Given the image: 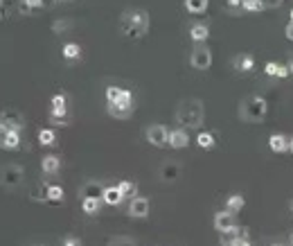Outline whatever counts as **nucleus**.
Wrapping results in <instances>:
<instances>
[{
    "mask_svg": "<svg viewBox=\"0 0 293 246\" xmlns=\"http://www.w3.org/2000/svg\"><path fill=\"white\" fill-rule=\"evenodd\" d=\"M206 120V104L196 97H187L183 99L176 108V122L179 124H185L190 129H198Z\"/></svg>",
    "mask_w": 293,
    "mask_h": 246,
    "instance_id": "nucleus-1",
    "label": "nucleus"
},
{
    "mask_svg": "<svg viewBox=\"0 0 293 246\" xmlns=\"http://www.w3.org/2000/svg\"><path fill=\"white\" fill-rule=\"evenodd\" d=\"M149 30V14L144 9H127L120 16V32L131 39H142Z\"/></svg>",
    "mask_w": 293,
    "mask_h": 246,
    "instance_id": "nucleus-2",
    "label": "nucleus"
},
{
    "mask_svg": "<svg viewBox=\"0 0 293 246\" xmlns=\"http://www.w3.org/2000/svg\"><path fill=\"white\" fill-rule=\"evenodd\" d=\"M269 113V104L261 95H248L239 104V115L246 122H261Z\"/></svg>",
    "mask_w": 293,
    "mask_h": 246,
    "instance_id": "nucleus-3",
    "label": "nucleus"
},
{
    "mask_svg": "<svg viewBox=\"0 0 293 246\" xmlns=\"http://www.w3.org/2000/svg\"><path fill=\"white\" fill-rule=\"evenodd\" d=\"M25 183V170L20 165H0V185L5 190H16Z\"/></svg>",
    "mask_w": 293,
    "mask_h": 246,
    "instance_id": "nucleus-4",
    "label": "nucleus"
},
{
    "mask_svg": "<svg viewBox=\"0 0 293 246\" xmlns=\"http://www.w3.org/2000/svg\"><path fill=\"white\" fill-rule=\"evenodd\" d=\"M108 115H113V118H131L133 115V95H131V91H122V95H120L115 102H108Z\"/></svg>",
    "mask_w": 293,
    "mask_h": 246,
    "instance_id": "nucleus-5",
    "label": "nucleus"
},
{
    "mask_svg": "<svg viewBox=\"0 0 293 246\" xmlns=\"http://www.w3.org/2000/svg\"><path fill=\"white\" fill-rule=\"evenodd\" d=\"M190 64H192V68H196V70H208V68L212 66V52H210V48H206V45H196V48L192 50Z\"/></svg>",
    "mask_w": 293,
    "mask_h": 246,
    "instance_id": "nucleus-6",
    "label": "nucleus"
},
{
    "mask_svg": "<svg viewBox=\"0 0 293 246\" xmlns=\"http://www.w3.org/2000/svg\"><path fill=\"white\" fill-rule=\"evenodd\" d=\"M0 129L3 131H23V118L14 111L0 113Z\"/></svg>",
    "mask_w": 293,
    "mask_h": 246,
    "instance_id": "nucleus-7",
    "label": "nucleus"
},
{
    "mask_svg": "<svg viewBox=\"0 0 293 246\" xmlns=\"http://www.w3.org/2000/svg\"><path fill=\"white\" fill-rule=\"evenodd\" d=\"M167 138H169V131H167L163 124H151V127L146 129V140H149L154 147H165Z\"/></svg>",
    "mask_w": 293,
    "mask_h": 246,
    "instance_id": "nucleus-8",
    "label": "nucleus"
},
{
    "mask_svg": "<svg viewBox=\"0 0 293 246\" xmlns=\"http://www.w3.org/2000/svg\"><path fill=\"white\" fill-rule=\"evenodd\" d=\"M214 230H219V233H228L232 226H237V222H235V214L232 212H228V210H223V212H217L214 214Z\"/></svg>",
    "mask_w": 293,
    "mask_h": 246,
    "instance_id": "nucleus-9",
    "label": "nucleus"
},
{
    "mask_svg": "<svg viewBox=\"0 0 293 246\" xmlns=\"http://www.w3.org/2000/svg\"><path fill=\"white\" fill-rule=\"evenodd\" d=\"M129 214H131V217H135V219L146 217V214H149V199L133 197V199H131V203H129Z\"/></svg>",
    "mask_w": 293,
    "mask_h": 246,
    "instance_id": "nucleus-10",
    "label": "nucleus"
},
{
    "mask_svg": "<svg viewBox=\"0 0 293 246\" xmlns=\"http://www.w3.org/2000/svg\"><path fill=\"white\" fill-rule=\"evenodd\" d=\"M104 183H99V181H86L81 185V190H79V197L81 199H102L104 195Z\"/></svg>",
    "mask_w": 293,
    "mask_h": 246,
    "instance_id": "nucleus-11",
    "label": "nucleus"
},
{
    "mask_svg": "<svg viewBox=\"0 0 293 246\" xmlns=\"http://www.w3.org/2000/svg\"><path fill=\"white\" fill-rule=\"evenodd\" d=\"M158 174H160V181H165V183H174L176 179H181V167L176 165V163H171V160H167V163L160 165Z\"/></svg>",
    "mask_w": 293,
    "mask_h": 246,
    "instance_id": "nucleus-12",
    "label": "nucleus"
},
{
    "mask_svg": "<svg viewBox=\"0 0 293 246\" xmlns=\"http://www.w3.org/2000/svg\"><path fill=\"white\" fill-rule=\"evenodd\" d=\"M167 145L174 149H183L190 145V135H187L183 129H174V131H169V138H167Z\"/></svg>",
    "mask_w": 293,
    "mask_h": 246,
    "instance_id": "nucleus-13",
    "label": "nucleus"
},
{
    "mask_svg": "<svg viewBox=\"0 0 293 246\" xmlns=\"http://www.w3.org/2000/svg\"><path fill=\"white\" fill-rule=\"evenodd\" d=\"M102 201L108 203V206H120V203L124 201V197H122V192H120L118 185H106V187H104Z\"/></svg>",
    "mask_w": 293,
    "mask_h": 246,
    "instance_id": "nucleus-14",
    "label": "nucleus"
},
{
    "mask_svg": "<svg viewBox=\"0 0 293 246\" xmlns=\"http://www.w3.org/2000/svg\"><path fill=\"white\" fill-rule=\"evenodd\" d=\"M264 72H266L269 77H280V79H286V77L291 75V72H289V66L275 64V61H269V64L264 66Z\"/></svg>",
    "mask_w": 293,
    "mask_h": 246,
    "instance_id": "nucleus-15",
    "label": "nucleus"
},
{
    "mask_svg": "<svg viewBox=\"0 0 293 246\" xmlns=\"http://www.w3.org/2000/svg\"><path fill=\"white\" fill-rule=\"evenodd\" d=\"M269 147L275 151V154H282V151H289V138L284 133H273L269 138Z\"/></svg>",
    "mask_w": 293,
    "mask_h": 246,
    "instance_id": "nucleus-16",
    "label": "nucleus"
},
{
    "mask_svg": "<svg viewBox=\"0 0 293 246\" xmlns=\"http://www.w3.org/2000/svg\"><path fill=\"white\" fill-rule=\"evenodd\" d=\"M190 36H192V41H196V43H206L208 36H210V30H208V25L196 23L190 28Z\"/></svg>",
    "mask_w": 293,
    "mask_h": 246,
    "instance_id": "nucleus-17",
    "label": "nucleus"
},
{
    "mask_svg": "<svg viewBox=\"0 0 293 246\" xmlns=\"http://www.w3.org/2000/svg\"><path fill=\"white\" fill-rule=\"evenodd\" d=\"M59 167H61V160H59V156H54V154H48L41 160V170H43L45 174H54V172H59Z\"/></svg>",
    "mask_w": 293,
    "mask_h": 246,
    "instance_id": "nucleus-18",
    "label": "nucleus"
},
{
    "mask_svg": "<svg viewBox=\"0 0 293 246\" xmlns=\"http://www.w3.org/2000/svg\"><path fill=\"white\" fill-rule=\"evenodd\" d=\"M232 64H235L237 70L248 72V70H253V68H255V59H253V54H242V57H237Z\"/></svg>",
    "mask_w": 293,
    "mask_h": 246,
    "instance_id": "nucleus-19",
    "label": "nucleus"
},
{
    "mask_svg": "<svg viewBox=\"0 0 293 246\" xmlns=\"http://www.w3.org/2000/svg\"><path fill=\"white\" fill-rule=\"evenodd\" d=\"M244 203H246V201H244L242 195H230V197L226 199V210L232 212V214H237V212L244 208Z\"/></svg>",
    "mask_w": 293,
    "mask_h": 246,
    "instance_id": "nucleus-20",
    "label": "nucleus"
},
{
    "mask_svg": "<svg viewBox=\"0 0 293 246\" xmlns=\"http://www.w3.org/2000/svg\"><path fill=\"white\" fill-rule=\"evenodd\" d=\"M102 199H81V210L86 214H97L102 208Z\"/></svg>",
    "mask_w": 293,
    "mask_h": 246,
    "instance_id": "nucleus-21",
    "label": "nucleus"
},
{
    "mask_svg": "<svg viewBox=\"0 0 293 246\" xmlns=\"http://www.w3.org/2000/svg\"><path fill=\"white\" fill-rule=\"evenodd\" d=\"M45 199L52 203H61L64 201V187L61 185H48V190H45Z\"/></svg>",
    "mask_w": 293,
    "mask_h": 246,
    "instance_id": "nucleus-22",
    "label": "nucleus"
},
{
    "mask_svg": "<svg viewBox=\"0 0 293 246\" xmlns=\"http://www.w3.org/2000/svg\"><path fill=\"white\" fill-rule=\"evenodd\" d=\"M185 9L190 14H203L208 9V0H185Z\"/></svg>",
    "mask_w": 293,
    "mask_h": 246,
    "instance_id": "nucleus-23",
    "label": "nucleus"
},
{
    "mask_svg": "<svg viewBox=\"0 0 293 246\" xmlns=\"http://www.w3.org/2000/svg\"><path fill=\"white\" fill-rule=\"evenodd\" d=\"M118 187H120V192H122L124 199H127V197H138V185H135L133 181H120Z\"/></svg>",
    "mask_w": 293,
    "mask_h": 246,
    "instance_id": "nucleus-24",
    "label": "nucleus"
},
{
    "mask_svg": "<svg viewBox=\"0 0 293 246\" xmlns=\"http://www.w3.org/2000/svg\"><path fill=\"white\" fill-rule=\"evenodd\" d=\"M20 131H5V149H18Z\"/></svg>",
    "mask_w": 293,
    "mask_h": 246,
    "instance_id": "nucleus-25",
    "label": "nucleus"
},
{
    "mask_svg": "<svg viewBox=\"0 0 293 246\" xmlns=\"http://www.w3.org/2000/svg\"><path fill=\"white\" fill-rule=\"evenodd\" d=\"M196 145L201 149H212L214 147V135L208 133V131H201V133L196 135Z\"/></svg>",
    "mask_w": 293,
    "mask_h": 246,
    "instance_id": "nucleus-26",
    "label": "nucleus"
},
{
    "mask_svg": "<svg viewBox=\"0 0 293 246\" xmlns=\"http://www.w3.org/2000/svg\"><path fill=\"white\" fill-rule=\"evenodd\" d=\"M64 57L68 61H72V59H79L81 57V48L77 43H66L64 45Z\"/></svg>",
    "mask_w": 293,
    "mask_h": 246,
    "instance_id": "nucleus-27",
    "label": "nucleus"
},
{
    "mask_svg": "<svg viewBox=\"0 0 293 246\" xmlns=\"http://www.w3.org/2000/svg\"><path fill=\"white\" fill-rule=\"evenodd\" d=\"M54 138H56V135H54L52 129H41V131H39V143L41 145H52V143H54Z\"/></svg>",
    "mask_w": 293,
    "mask_h": 246,
    "instance_id": "nucleus-28",
    "label": "nucleus"
},
{
    "mask_svg": "<svg viewBox=\"0 0 293 246\" xmlns=\"http://www.w3.org/2000/svg\"><path fill=\"white\" fill-rule=\"evenodd\" d=\"M242 9H244V12H261V9H264V5H261L259 0H244Z\"/></svg>",
    "mask_w": 293,
    "mask_h": 246,
    "instance_id": "nucleus-29",
    "label": "nucleus"
},
{
    "mask_svg": "<svg viewBox=\"0 0 293 246\" xmlns=\"http://www.w3.org/2000/svg\"><path fill=\"white\" fill-rule=\"evenodd\" d=\"M122 91H124V88L108 86V88H106V99H108V102H115V99H118L120 95H122Z\"/></svg>",
    "mask_w": 293,
    "mask_h": 246,
    "instance_id": "nucleus-30",
    "label": "nucleus"
},
{
    "mask_svg": "<svg viewBox=\"0 0 293 246\" xmlns=\"http://www.w3.org/2000/svg\"><path fill=\"white\" fill-rule=\"evenodd\" d=\"M108 246H135V242L131 237H115L108 242Z\"/></svg>",
    "mask_w": 293,
    "mask_h": 246,
    "instance_id": "nucleus-31",
    "label": "nucleus"
},
{
    "mask_svg": "<svg viewBox=\"0 0 293 246\" xmlns=\"http://www.w3.org/2000/svg\"><path fill=\"white\" fill-rule=\"evenodd\" d=\"M68 113V108L66 106H52V120H56V118H64V115Z\"/></svg>",
    "mask_w": 293,
    "mask_h": 246,
    "instance_id": "nucleus-32",
    "label": "nucleus"
},
{
    "mask_svg": "<svg viewBox=\"0 0 293 246\" xmlns=\"http://www.w3.org/2000/svg\"><path fill=\"white\" fill-rule=\"evenodd\" d=\"M261 5H264V9H275V7H280L284 0H259Z\"/></svg>",
    "mask_w": 293,
    "mask_h": 246,
    "instance_id": "nucleus-33",
    "label": "nucleus"
},
{
    "mask_svg": "<svg viewBox=\"0 0 293 246\" xmlns=\"http://www.w3.org/2000/svg\"><path fill=\"white\" fill-rule=\"evenodd\" d=\"M23 3H25L27 9H41L43 7V0H23Z\"/></svg>",
    "mask_w": 293,
    "mask_h": 246,
    "instance_id": "nucleus-34",
    "label": "nucleus"
},
{
    "mask_svg": "<svg viewBox=\"0 0 293 246\" xmlns=\"http://www.w3.org/2000/svg\"><path fill=\"white\" fill-rule=\"evenodd\" d=\"M52 106H66V95H64V93H59V95L52 97Z\"/></svg>",
    "mask_w": 293,
    "mask_h": 246,
    "instance_id": "nucleus-35",
    "label": "nucleus"
},
{
    "mask_svg": "<svg viewBox=\"0 0 293 246\" xmlns=\"http://www.w3.org/2000/svg\"><path fill=\"white\" fill-rule=\"evenodd\" d=\"M64 246H81V239L79 237H66Z\"/></svg>",
    "mask_w": 293,
    "mask_h": 246,
    "instance_id": "nucleus-36",
    "label": "nucleus"
},
{
    "mask_svg": "<svg viewBox=\"0 0 293 246\" xmlns=\"http://www.w3.org/2000/svg\"><path fill=\"white\" fill-rule=\"evenodd\" d=\"M284 36H286L289 41H293V20H289V25L284 28Z\"/></svg>",
    "mask_w": 293,
    "mask_h": 246,
    "instance_id": "nucleus-37",
    "label": "nucleus"
},
{
    "mask_svg": "<svg viewBox=\"0 0 293 246\" xmlns=\"http://www.w3.org/2000/svg\"><path fill=\"white\" fill-rule=\"evenodd\" d=\"M66 28H68V23H54V25H52V30H54V32H64Z\"/></svg>",
    "mask_w": 293,
    "mask_h": 246,
    "instance_id": "nucleus-38",
    "label": "nucleus"
},
{
    "mask_svg": "<svg viewBox=\"0 0 293 246\" xmlns=\"http://www.w3.org/2000/svg\"><path fill=\"white\" fill-rule=\"evenodd\" d=\"M244 5V0H228V7L232 9V7H242Z\"/></svg>",
    "mask_w": 293,
    "mask_h": 246,
    "instance_id": "nucleus-39",
    "label": "nucleus"
},
{
    "mask_svg": "<svg viewBox=\"0 0 293 246\" xmlns=\"http://www.w3.org/2000/svg\"><path fill=\"white\" fill-rule=\"evenodd\" d=\"M230 246H250V242L248 239H239V242H232Z\"/></svg>",
    "mask_w": 293,
    "mask_h": 246,
    "instance_id": "nucleus-40",
    "label": "nucleus"
},
{
    "mask_svg": "<svg viewBox=\"0 0 293 246\" xmlns=\"http://www.w3.org/2000/svg\"><path fill=\"white\" fill-rule=\"evenodd\" d=\"M289 151L293 154V138H289Z\"/></svg>",
    "mask_w": 293,
    "mask_h": 246,
    "instance_id": "nucleus-41",
    "label": "nucleus"
},
{
    "mask_svg": "<svg viewBox=\"0 0 293 246\" xmlns=\"http://www.w3.org/2000/svg\"><path fill=\"white\" fill-rule=\"evenodd\" d=\"M289 72H293V57H291V61H289Z\"/></svg>",
    "mask_w": 293,
    "mask_h": 246,
    "instance_id": "nucleus-42",
    "label": "nucleus"
},
{
    "mask_svg": "<svg viewBox=\"0 0 293 246\" xmlns=\"http://www.w3.org/2000/svg\"><path fill=\"white\" fill-rule=\"evenodd\" d=\"M291 246H293V233H291Z\"/></svg>",
    "mask_w": 293,
    "mask_h": 246,
    "instance_id": "nucleus-43",
    "label": "nucleus"
},
{
    "mask_svg": "<svg viewBox=\"0 0 293 246\" xmlns=\"http://www.w3.org/2000/svg\"><path fill=\"white\" fill-rule=\"evenodd\" d=\"M291 20H293V9H291Z\"/></svg>",
    "mask_w": 293,
    "mask_h": 246,
    "instance_id": "nucleus-44",
    "label": "nucleus"
},
{
    "mask_svg": "<svg viewBox=\"0 0 293 246\" xmlns=\"http://www.w3.org/2000/svg\"><path fill=\"white\" fill-rule=\"evenodd\" d=\"M291 212H293V203H291Z\"/></svg>",
    "mask_w": 293,
    "mask_h": 246,
    "instance_id": "nucleus-45",
    "label": "nucleus"
},
{
    "mask_svg": "<svg viewBox=\"0 0 293 246\" xmlns=\"http://www.w3.org/2000/svg\"><path fill=\"white\" fill-rule=\"evenodd\" d=\"M0 7H3V0H0Z\"/></svg>",
    "mask_w": 293,
    "mask_h": 246,
    "instance_id": "nucleus-46",
    "label": "nucleus"
},
{
    "mask_svg": "<svg viewBox=\"0 0 293 246\" xmlns=\"http://www.w3.org/2000/svg\"><path fill=\"white\" fill-rule=\"evenodd\" d=\"M277 246H280V244H277Z\"/></svg>",
    "mask_w": 293,
    "mask_h": 246,
    "instance_id": "nucleus-47",
    "label": "nucleus"
}]
</instances>
